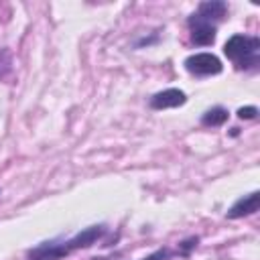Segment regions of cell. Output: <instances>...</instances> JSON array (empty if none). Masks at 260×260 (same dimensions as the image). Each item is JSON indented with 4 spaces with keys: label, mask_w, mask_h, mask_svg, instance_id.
I'll return each instance as SVG.
<instances>
[{
    "label": "cell",
    "mask_w": 260,
    "mask_h": 260,
    "mask_svg": "<svg viewBox=\"0 0 260 260\" xmlns=\"http://www.w3.org/2000/svg\"><path fill=\"white\" fill-rule=\"evenodd\" d=\"M185 102H187L185 91H181V89H177V87H169V89L156 91V93L150 98L148 106H150L152 110H169V108H179V106H183Z\"/></svg>",
    "instance_id": "5"
},
{
    "label": "cell",
    "mask_w": 260,
    "mask_h": 260,
    "mask_svg": "<svg viewBox=\"0 0 260 260\" xmlns=\"http://www.w3.org/2000/svg\"><path fill=\"white\" fill-rule=\"evenodd\" d=\"M187 26H189V32H191V41L195 45H199V47L213 45L215 35H217V24L215 22H211L209 18L193 12L187 18Z\"/></svg>",
    "instance_id": "4"
},
{
    "label": "cell",
    "mask_w": 260,
    "mask_h": 260,
    "mask_svg": "<svg viewBox=\"0 0 260 260\" xmlns=\"http://www.w3.org/2000/svg\"><path fill=\"white\" fill-rule=\"evenodd\" d=\"M104 234H106L104 223L89 225L65 242H43V244L35 246L32 250H28V258L30 260H61L75 250H83V248L93 246L98 240L104 238Z\"/></svg>",
    "instance_id": "1"
},
{
    "label": "cell",
    "mask_w": 260,
    "mask_h": 260,
    "mask_svg": "<svg viewBox=\"0 0 260 260\" xmlns=\"http://www.w3.org/2000/svg\"><path fill=\"white\" fill-rule=\"evenodd\" d=\"M0 67L4 69V75H8V73H10V69H12V59L8 57L6 61H2V51H0Z\"/></svg>",
    "instance_id": "11"
},
{
    "label": "cell",
    "mask_w": 260,
    "mask_h": 260,
    "mask_svg": "<svg viewBox=\"0 0 260 260\" xmlns=\"http://www.w3.org/2000/svg\"><path fill=\"white\" fill-rule=\"evenodd\" d=\"M228 116H230V112H228L225 108L215 106V108L207 110V112L201 116V124H203V126H221V124L228 120Z\"/></svg>",
    "instance_id": "8"
},
{
    "label": "cell",
    "mask_w": 260,
    "mask_h": 260,
    "mask_svg": "<svg viewBox=\"0 0 260 260\" xmlns=\"http://www.w3.org/2000/svg\"><path fill=\"white\" fill-rule=\"evenodd\" d=\"M185 69L195 75V77H209V75H217L221 73L223 65L221 61L213 55V53H195V55H189L185 59Z\"/></svg>",
    "instance_id": "3"
},
{
    "label": "cell",
    "mask_w": 260,
    "mask_h": 260,
    "mask_svg": "<svg viewBox=\"0 0 260 260\" xmlns=\"http://www.w3.org/2000/svg\"><path fill=\"white\" fill-rule=\"evenodd\" d=\"M195 12L217 24V20H221L225 16V12H228V4L225 2H219V0H209V2H201Z\"/></svg>",
    "instance_id": "7"
},
{
    "label": "cell",
    "mask_w": 260,
    "mask_h": 260,
    "mask_svg": "<svg viewBox=\"0 0 260 260\" xmlns=\"http://www.w3.org/2000/svg\"><path fill=\"white\" fill-rule=\"evenodd\" d=\"M225 57L238 69H256L260 61V39L252 35H232L223 45Z\"/></svg>",
    "instance_id": "2"
},
{
    "label": "cell",
    "mask_w": 260,
    "mask_h": 260,
    "mask_svg": "<svg viewBox=\"0 0 260 260\" xmlns=\"http://www.w3.org/2000/svg\"><path fill=\"white\" fill-rule=\"evenodd\" d=\"M175 256H179L177 248H175V250H171V248H158L156 252H152L150 256H146V258H142V260H171V258H175Z\"/></svg>",
    "instance_id": "9"
},
{
    "label": "cell",
    "mask_w": 260,
    "mask_h": 260,
    "mask_svg": "<svg viewBox=\"0 0 260 260\" xmlns=\"http://www.w3.org/2000/svg\"><path fill=\"white\" fill-rule=\"evenodd\" d=\"M258 205H260V193L258 191H252L244 197H240L225 213L228 219H240V217H246V215H252L258 211Z\"/></svg>",
    "instance_id": "6"
},
{
    "label": "cell",
    "mask_w": 260,
    "mask_h": 260,
    "mask_svg": "<svg viewBox=\"0 0 260 260\" xmlns=\"http://www.w3.org/2000/svg\"><path fill=\"white\" fill-rule=\"evenodd\" d=\"M258 114V108L256 106H246V108H240L238 110V118L240 120H254Z\"/></svg>",
    "instance_id": "10"
}]
</instances>
